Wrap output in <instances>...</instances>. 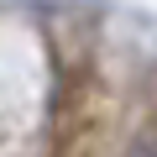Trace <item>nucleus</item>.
<instances>
[{"instance_id":"nucleus-1","label":"nucleus","mask_w":157,"mask_h":157,"mask_svg":"<svg viewBox=\"0 0 157 157\" xmlns=\"http://www.w3.org/2000/svg\"><path fill=\"white\" fill-rule=\"evenodd\" d=\"M131 157H157V141H141V147H136Z\"/></svg>"}]
</instances>
